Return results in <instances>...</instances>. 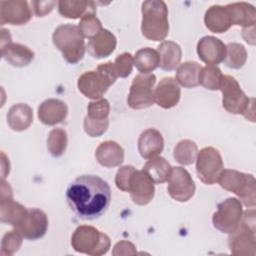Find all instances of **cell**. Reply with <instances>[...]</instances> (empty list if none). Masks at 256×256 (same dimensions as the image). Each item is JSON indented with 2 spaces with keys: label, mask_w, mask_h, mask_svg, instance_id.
Instances as JSON below:
<instances>
[{
  "label": "cell",
  "mask_w": 256,
  "mask_h": 256,
  "mask_svg": "<svg viewBox=\"0 0 256 256\" xmlns=\"http://www.w3.org/2000/svg\"><path fill=\"white\" fill-rule=\"evenodd\" d=\"M71 245L76 252L91 256H100L108 252L111 243L110 238L97 228L81 225L72 234Z\"/></svg>",
  "instance_id": "cell-7"
},
{
  "label": "cell",
  "mask_w": 256,
  "mask_h": 256,
  "mask_svg": "<svg viewBox=\"0 0 256 256\" xmlns=\"http://www.w3.org/2000/svg\"><path fill=\"white\" fill-rule=\"evenodd\" d=\"M132 201L140 206L147 205L155 195L154 183L143 170H134L130 176L128 191Z\"/></svg>",
  "instance_id": "cell-15"
},
{
  "label": "cell",
  "mask_w": 256,
  "mask_h": 256,
  "mask_svg": "<svg viewBox=\"0 0 256 256\" xmlns=\"http://www.w3.org/2000/svg\"><path fill=\"white\" fill-rule=\"evenodd\" d=\"M243 215L240 200L230 197L219 203L212 216L213 226L222 233L230 234L240 225Z\"/></svg>",
  "instance_id": "cell-10"
},
{
  "label": "cell",
  "mask_w": 256,
  "mask_h": 256,
  "mask_svg": "<svg viewBox=\"0 0 256 256\" xmlns=\"http://www.w3.org/2000/svg\"><path fill=\"white\" fill-rule=\"evenodd\" d=\"M136 253L134 244L129 241H120L116 243L112 251L113 255H134Z\"/></svg>",
  "instance_id": "cell-42"
},
{
  "label": "cell",
  "mask_w": 256,
  "mask_h": 256,
  "mask_svg": "<svg viewBox=\"0 0 256 256\" xmlns=\"http://www.w3.org/2000/svg\"><path fill=\"white\" fill-rule=\"evenodd\" d=\"M198 147L195 142L184 139L179 141L174 147L173 157L181 165H191L197 157Z\"/></svg>",
  "instance_id": "cell-33"
},
{
  "label": "cell",
  "mask_w": 256,
  "mask_h": 256,
  "mask_svg": "<svg viewBox=\"0 0 256 256\" xmlns=\"http://www.w3.org/2000/svg\"><path fill=\"white\" fill-rule=\"evenodd\" d=\"M137 146L141 157L150 159L158 156L163 151L164 139L157 129L148 128L140 134Z\"/></svg>",
  "instance_id": "cell-20"
},
{
  "label": "cell",
  "mask_w": 256,
  "mask_h": 256,
  "mask_svg": "<svg viewBox=\"0 0 256 256\" xmlns=\"http://www.w3.org/2000/svg\"><path fill=\"white\" fill-rule=\"evenodd\" d=\"M25 0L0 1V24L23 25L30 21L32 11Z\"/></svg>",
  "instance_id": "cell-16"
},
{
  "label": "cell",
  "mask_w": 256,
  "mask_h": 256,
  "mask_svg": "<svg viewBox=\"0 0 256 256\" xmlns=\"http://www.w3.org/2000/svg\"><path fill=\"white\" fill-rule=\"evenodd\" d=\"M58 11L62 17L69 19L82 18L87 12H96V5L92 1H59L58 2Z\"/></svg>",
  "instance_id": "cell-30"
},
{
  "label": "cell",
  "mask_w": 256,
  "mask_h": 256,
  "mask_svg": "<svg viewBox=\"0 0 256 256\" xmlns=\"http://www.w3.org/2000/svg\"><path fill=\"white\" fill-rule=\"evenodd\" d=\"M144 173L152 180L154 184H161L168 180L172 166L163 157L150 158L143 166Z\"/></svg>",
  "instance_id": "cell-28"
},
{
  "label": "cell",
  "mask_w": 256,
  "mask_h": 256,
  "mask_svg": "<svg viewBox=\"0 0 256 256\" xmlns=\"http://www.w3.org/2000/svg\"><path fill=\"white\" fill-rule=\"evenodd\" d=\"M67 133L64 129L54 128L49 132L47 138V148L53 157H60L67 147Z\"/></svg>",
  "instance_id": "cell-36"
},
{
  "label": "cell",
  "mask_w": 256,
  "mask_h": 256,
  "mask_svg": "<svg viewBox=\"0 0 256 256\" xmlns=\"http://www.w3.org/2000/svg\"><path fill=\"white\" fill-rule=\"evenodd\" d=\"M110 105L107 99L100 98L91 101L87 107V115L84 118L83 128L90 137H99L104 134L109 126Z\"/></svg>",
  "instance_id": "cell-12"
},
{
  "label": "cell",
  "mask_w": 256,
  "mask_h": 256,
  "mask_svg": "<svg viewBox=\"0 0 256 256\" xmlns=\"http://www.w3.org/2000/svg\"><path fill=\"white\" fill-rule=\"evenodd\" d=\"M180 96L179 84L172 77H164L154 89V102L163 109H170L176 106Z\"/></svg>",
  "instance_id": "cell-18"
},
{
  "label": "cell",
  "mask_w": 256,
  "mask_h": 256,
  "mask_svg": "<svg viewBox=\"0 0 256 256\" xmlns=\"http://www.w3.org/2000/svg\"><path fill=\"white\" fill-rule=\"evenodd\" d=\"M97 162L106 168L120 166L124 160V150L115 141H104L95 151Z\"/></svg>",
  "instance_id": "cell-22"
},
{
  "label": "cell",
  "mask_w": 256,
  "mask_h": 256,
  "mask_svg": "<svg viewBox=\"0 0 256 256\" xmlns=\"http://www.w3.org/2000/svg\"><path fill=\"white\" fill-rule=\"evenodd\" d=\"M1 56L14 67H25L33 61L34 52L23 44L10 42L1 47Z\"/></svg>",
  "instance_id": "cell-23"
},
{
  "label": "cell",
  "mask_w": 256,
  "mask_h": 256,
  "mask_svg": "<svg viewBox=\"0 0 256 256\" xmlns=\"http://www.w3.org/2000/svg\"><path fill=\"white\" fill-rule=\"evenodd\" d=\"M52 41L68 63L76 64L84 57L85 40L77 25L67 23L58 26L52 34Z\"/></svg>",
  "instance_id": "cell-4"
},
{
  "label": "cell",
  "mask_w": 256,
  "mask_h": 256,
  "mask_svg": "<svg viewBox=\"0 0 256 256\" xmlns=\"http://www.w3.org/2000/svg\"><path fill=\"white\" fill-rule=\"evenodd\" d=\"M247 60V51L245 47L236 42L226 45V56L223 63L231 69H240Z\"/></svg>",
  "instance_id": "cell-34"
},
{
  "label": "cell",
  "mask_w": 256,
  "mask_h": 256,
  "mask_svg": "<svg viewBox=\"0 0 256 256\" xmlns=\"http://www.w3.org/2000/svg\"><path fill=\"white\" fill-rule=\"evenodd\" d=\"M134 65L141 74H150L159 67L160 58L158 51L150 47L139 49L133 57Z\"/></svg>",
  "instance_id": "cell-31"
},
{
  "label": "cell",
  "mask_w": 256,
  "mask_h": 256,
  "mask_svg": "<svg viewBox=\"0 0 256 256\" xmlns=\"http://www.w3.org/2000/svg\"><path fill=\"white\" fill-rule=\"evenodd\" d=\"M222 76L223 74L220 68L214 65H206L205 67L201 68L199 74V84L208 90H220Z\"/></svg>",
  "instance_id": "cell-35"
},
{
  "label": "cell",
  "mask_w": 256,
  "mask_h": 256,
  "mask_svg": "<svg viewBox=\"0 0 256 256\" xmlns=\"http://www.w3.org/2000/svg\"><path fill=\"white\" fill-rule=\"evenodd\" d=\"M197 54L207 65L217 66L225 59L226 44L214 36H204L197 43Z\"/></svg>",
  "instance_id": "cell-17"
},
{
  "label": "cell",
  "mask_w": 256,
  "mask_h": 256,
  "mask_svg": "<svg viewBox=\"0 0 256 256\" xmlns=\"http://www.w3.org/2000/svg\"><path fill=\"white\" fill-rule=\"evenodd\" d=\"M167 182L168 194L178 202H187L195 194V183L190 173L183 167H172Z\"/></svg>",
  "instance_id": "cell-13"
},
{
  "label": "cell",
  "mask_w": 256,
  "mask_h": 256,
  "mask_svg": "<svg viewBox=\"0 0 256 256\" xmlns=\"http://www.w3.org/2000/svg\"><path fill=\"white\" fill-rule=\"evenodd\" d=\"M23 236L15 229L4 234L1 241V255L10 256L19 250L22 245Z\"/></svg>",
  "instance_id": "cell-38"
},
{
  "label": "cell",
  "mask_w": 256,
  "mask_h": 256,
  "mask_svg": "<svg viewBox=\"0 0 256 256\" xmlns=\"http://www.w3.org/2000/svg\"><path fill=\"white\" fill-rule=\"evenodd\" d=\"M202 66L195 61H186L176 69L175 80L184 88H195L199 85V74Z\"/></svg>",
  "instance_id": "cell-29"
},
{
  "label": "cell",
  "mask_w": 256,
  "mask_h": 256,
  "mask_svg": "<svg viewBox=\"0 0 256 256\" xmlns=\"http://www.w3.org/2000/svg\"><path fill=\"white\" fill-rule=\"evenodd\" d=\"M230 14L232 25H239L243 28L255 26L256 11L253 5L246 2H235L226 5Z\"/></svg>",
  "instance_id": "cell-25"
},
{
  "label": "cell",
  "mask_w": 256,
  "mask_h": 256,
  "mask_svg": "<svg viewBox=\"0 0 256 256\" xmlns=\"http://www.w3.org/2000/svg\"><path fill=\"white\" fill-rule=\"evenodd\" d=\"M27 208L18 202L12 200L1 201L0 203V217L2 223H7L14 228L21 221L25 215Z\"/></svg>",
  "instance_id": "cell-32"
},
{
  "label": "cell",
  "mask_w": 256,
  "mask_h": 256,
  "mask_svg": "<svg viewBox=\"0 0 256 256\" xmlns=\"http://www.w3.org/2000/svg\"><path fill=\"white\" fill-rule=\"evenodd\" d=\"M205 26L213 33L226 32L231 26L232 21L226 6L213 5L207 9L204 15Z\"/></svg>",
  "instance_id": "cell-24"
},
{
  "label": "cell",
  "mask_w": 256,
  "mask_h": 256,
  "mask_svg": "<svg viewBox=\"0 0 256 256\" xmlns=\"http://www.w3.org/2000/svg\"><path fill=\"white\" fill-rule=\"evenodd\" d=\"M196 173L201 182L213 185L218 182L219 176L224 169L220 152L214 147L201 149L196 157Z\"/></svg>",
  "instance_id": "cell-9"
},
{
  "label": "cell",
  "mask_w": 256,
  "mask_h": 256,
  "mask_svg": "<svg viewBox=\"0 0 256 256\" xmlns=\"http://www.w3.org/2000/svg\"><path fill=\"white\" fill-rule=\"evenodd\" d=\"M223 108L231 114H242L254 122V98H249L241 89L237 80L230 75H223L220 84Z\"/></svg>",
  "instance_id": "cell-5"
},
{
  "label": "cell",
  "mask_w": 256,
  "mask_h": 256,
  "mask_svg": "<svg viewBox=\"0 0 256 256\" xmlns=\"http://www.w3.org/2000/svg\"><path fill=\"white\" fill-rule=\"evenodd\" d=\"M156 83V76L150 74H138L134 77L129 94L127 97V104L130 108L140 110L153 105L154 103V85Z\"/></svg>",
  "instance_id": "cell-11"
},
{
  "label": "cell",
  "mask_w": 256,
  "mask_h": 256,
  "mask_svg": "<svg viewBox=\"0 0 256 256\" xmlns=\"http://www.w3.org/2000/svg\"><path fill=\"white\" fill-rule=\"evenodd\" d=\"M117 78L118 75L113 62L101 63L97 66L96 70L83 73L78 78L77 87L85 97L97 100L102 98Z\"/></svg>",
  "instance_id": "cell-3"
},
{
  "label": "cell",
  "mask_w": 256,
  "mask_h": 256,
  "mask_svg": "<svg viewBox=\"0 0 256 256\" xmlns=\"http://www.w3.org/2000/svg\"><path fill=\"white\" fill-rule=\"evenodd\" d=\"M117 40L114 34L103 28L95 37L88 41L86 49L93 58L101 59L111 55L115 50Z\"/></svg>",
  "instance_id": "cell-21"
},
{
  "label": "cell",
  "mask_w": 256,
  "mask_h": 256,
  "mask_svg": "<svg viewBox=\"0 0 256 256\" xmlns=\"http://www.w3.org/2000/svg\"><path fill=\"white\" fill-rule=\"evenodd\" d=\"M12 199H13L12 189H11L9 183L5 182L4 179H2V182H1V201L12 200Z\"/></svg>",
  "instance_id": "cell-43"
},
{
  "label": "cell",
  "mask_w": 256,
  "mask_h": 256,
  "mask_svg": "<svg viewBox=\"0 0 256 256\" xmlns=\"http://www.w3.org/2000/svg\"><path fill=\"white\" fill-rule=\"evenodd\" d=\"M66 200L74 214L82 220H96L108 209L111 190L108 183L97 175H81L66 189Z\"/></svg>",
  "instance_id": "cell-1"
},
{
  "label": "cell",
  "mask_w": 256,
  "mask_h": 256,
  "mask_svg": "<svg viewBox=\"0 0 256 256\" xmlns=\"http://www.w3.org/2000/svg\"><path fill=\"white\" fill-rule=\"evenodd\" d=\"M78 28L81 35L89 40L95 37L103 29L100 20L95 15V12H87L83 15L80 19Z\"/></svg>",
  "instance_id": "cell-37"
},
{
  "label": "cell",
  "mask_w": 256,
  "mask_h": 256,
  "mask_svg": "<svg viewBox=\"0 0 256 256\" xmlns=\"http://www.w3.org/2000/svg\"><path fill=\"white\" fill-rule=\"evenodd\" d=\"M228 245L234 255L255 254V210L253 207L243 213L239 227L230 233Z\"/></svg>",
  "instance_id": "cell-8"
},
{
  "label": "cell",
  "mask_w": 256,
  "mask_h": 256,
  "mask_svg": "<svg viewBox=\"0 0 256 256\" xmlns=\"http://www.w3.org/2000/svg\"><path fill=\"white\" fill-rule=\"evenodd\" d=\"M31 11L38 17H43L49 14L56 5L55 1H31Z\"/></svg>",
  "instance_id": "cell-41"
},
{
  "label": "cell",
  "mask_w": 256,
  "mask_h": 256,
  "mask_svg": "<svg viewBox=\"0 0 256 256\" xmlns=\"http://www.w3.org/2000/svg\"><path fill=\"white\" fill-rule=\"evenodd\" d=\"M33 122L32 108L25 103L14 104L7 113V123L14 131H24Z\"/></svg>",
  "instance_id": "cell-27"
},
{
  "label": "cell",
  "mask_w": 256,
  "mask_h": 256,
  "mask_svg": "<svg viewBox=\"0 0 256 256\" xmlns=\"http://www.w3.org/2000/svg\"><path fill=\"white\" fill-rule=\"evenodd\" d=\"M14 229L27 240L40 239L48 229L47 215L41 209L27 208L25 215Z\"/></svg>",
  "instance_id": "cell-14"
},
{
  "label": "cell",
  "mask_w": 256,
  "mask_h": 256,
  "mask_svg": "<svg viewBox=\"0 0 256 256\" xmlns=\"http://www.w3.org/2000/svg\"><path fill=\"white\" fill-rule=\"evenodd\" d=\"M157 51L160 58L159 67L164 71H172L176 69L182 58V50L179 44L173 41H163Z\"/></svg>",
  "instance_id": "cell-26"
},
{
  "label": "cell",
  "mask_w": 256,
  "mask_h": 256,
  "mask_svg": "<svg viewBox=\"0 0 256 256\" xmlns=\"http://www.w3.org/2000/svg\"><path fill=\"white\" fill-rule=\"evenodd\" d=\"M142 35L151 41H163L169 33L168 8L162 0H147L141 5Z\"/></svg>",
  "instance_id": "cell-2"
},
{
  "label": "cell",
  "mask_w": 256,
  "mask_h": 256,
  "mask_svg": "<svg viewBox=\"0 0 256 256\" xmlns=\"http://www.w3.org/2000/svg\"><path fill=\"white\" fill-rule=\"evenodd\" d=\"M134 170H135V168L131 165H126V166L119 168V170L117 171L116 176H115V184L118 189H120L121 191H124V192L128 191V184H129L130 176Z\"/></svg>",
  "instance_id": "cell-40"
},
{
  "label": "cell",
  "mask_w": 256,
  "mask_h": 256,
  "mask_svg": "<svg viewBox=\"0 0 256 256\" xmlns=\"http://www.w3.org/2000/svg\"><path fill=\"white\" fill-rule=\"evenodd\" d=\"M219 185L239 197L240 202L246 207H254L256 204L255 178L251 174L237 170L223 169L218 179Z\"/></svg>",
  "instance_id": "cell-6"
},
{
  "label": "cell",
  "mask_w": 256,
  "mask_h": 256,
  "mask_svg": "<svg viewBox=\"0 0 256 256\" xmlns=\"http://www.w3.org/2000/svg\"><path fill=\"white\" fill-rule=\"evenodd\" d=\"M68 114V108L65 102L50 98L43 101L38 107V118L44 124L53 126L61 123Z\"/></svg>",
  "instance_id": "cell-19"
},
{
  "label": "cell",
  "mask_w": 256,
  "mask_h": 256,
  "mask_svg": "<svg viewBox=\"0 0 256 256\" xmlns=\"http://www.w3.org/2000/svg\"><path fill=\"white\" fill-rule=\"evenodd\" d=\"M113 65L118 77L126 78L132 72V68L134 65L133 57L130 53L124 52L116 57L115 61L113 62Z\"/></svg>",
  "instance_id": "cell-39"
}]
</instances>
